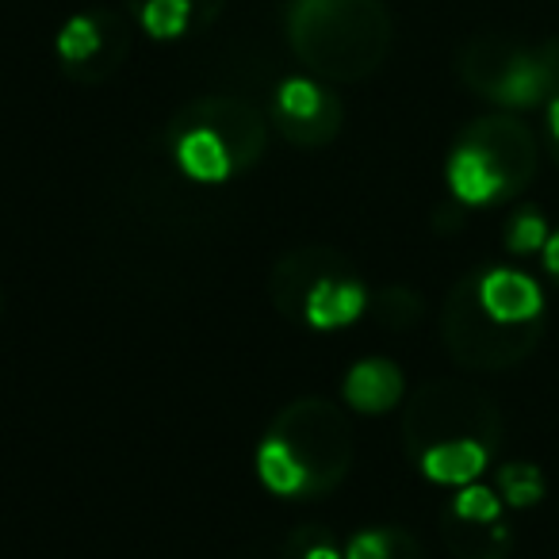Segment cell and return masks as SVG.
<instances>
[{"label":"cell","instance_id":"1","mask_svg":"<svg viewBox=\"0 0 559 559\" xmlns=\"http://www.w3.org/2000/svg\"><path fill=\"white\" fill-rule=\"evenodd\" d=\"M288 43L314 78L353 85L391 58L395 20L383 0H292Z\"/></svg>","mask_w":559,"mask_h":559},{"label":"cell","instance_id":"2","mask_svg":"<svg viewBox=\"0 0 559 559\" xmlns=\"http://www.w3.org/2000/svg\"><path fill=\"white\" fill-rule=\"evenodd\" d=\"M456 78L506 111L551 104L559 96V39L525 47L498 32L472 35L456 55Z\"/></svg>","mask_w":559,"mask_h":559},{"label":"cell","instance_id":"3","mask_svg":"<svg viewBox=\"0 0 559 559\" xmlns=\"http://www.w3.org/2000/svg\"><path fill=\"white\" fill-rule=\"evenodd\" d=\"M441 337L449 357L467 372H506L518 368L536 353L544 337V319L536 322H498L487 307L479 304L475 276H464L449 292L441 311Z\"/></svg>","mask_w":559,"mask_h":559},{"label":"cell","instance_id":"4","mask_svg":"<svg viewBox=\"0 0 559 559\" xmlns=\"http://www.w3.org/2000/svg\"><path fill=\"white\" fill-rule=\"evenodd\" d=\"M502 433L506 426L498 403L467 380L421 383L403 414V441L414 452V460L444 441H479L495 452Z\"/></svg>","mask_w":559,"mask_h":559},{"label":"cell","instance_id":"5","mask_svg":"<svg viewBox=\"0 0 559 559\" xmlns=\"http://www.w3.org/2000/svg\"><path fill=\"white\" fill-rule=\"evenodd\" d=\"M272 437L288 444L296 460L307 472L304 495H322V490L337 487L353 464V433L345 414L326 399H299V403L284 406L269 429Z\"/></svg>","mask_w":559,"mask_h":559},{"label":"cell","instance_id":"6","mask_svg":"<svg viewBox=\"0 0 559 559\" xmlns=\"http://www.w3.org/2000/svg\"><path fill=\"white\" fill-rule=\"evenodd\" d=\"M55 47L66 78L81 85H100L131 55V24L111 9L78 12L73 20H66Z\"/></svg>","mask_w":559,"mask_h":559},{"label":"cell","instance_id":"7","mask_svg":"<svg viewBox=\"0 0 559 559\" xmlns=\"http://www.w3.org/2000/svg\"><path fill=\"white\" fill-rule=\"evenodd\" d=\"M460 142H467L472 150H479L487 157V165L502 180L506 200L521 195L536 177V139L518 116L510 111H495V116H479L464 127Z\"/></svg>","mask_w":559,"mask_h":559},{"label":"cell","instance_id":"8","mask_svg":"<svg viewBox=\"0 0 559 559\" xmlns=\"http://www.w3.org/2000/svg\"><path fill=\"white\" fill-rule=\"evenodd\" d=\"M185 127H207L223 139V146L230 150L234 169H249V165L261 162L264 146H269V123L253 104L238 100V96H203L192 100L177 119H173V131H185Z\"/></svg>","mask_w":559,"mask_h":559},{"label":"cell","instance_id":"9","mask_svg":"<svg viewBox=\"0 0 559 559\" xmlns=\"http://www.w3.org/2000/svg\"><path fill=\"white\" fill-rule=\"evenodd\" d=\"M276 131L296 146H326L342 131V100L311 78H288L276 88Z\"/></svg>","mask_w":559,"mask_h":559},{"label":"cell","instance_id":"10","mask_svg":"<svg viewBox=\"0 0 559 559\" xmlns=\"http://www.w3.org/2000/svg\"><path fill=\"white\" fill-rule=\"evenodd\" d=\"M337 272H349V264L334 249H299V253H288L272 269V307L284 319H304L311 288L322 276H337Z\"/></svg>","mask_w":559,"mask_h":559},{"label":"cell","instance_id":"11","mask_svg":"<svg viewBox=\"0 0 559 559\" xmlns=\"http://www.w3.org/2000/svg\"><path fill=\"white\" fill-rule=\"evenodd\" d=\"M479 304L495 314L498 322H536L544 319V292L528 272L521 269H487L475 272Z\"/></svg>","mask_w":559,"mask_h":559},{"label":"cell","instance_id":"12","mask_svg":"<svg viewBox=\"0 0 559 559\" xmlns=\"http://www.w3.org/2000/svg\"><path fill=\"white\" fill-rule=\"evenodd\" d=\"M372 296L353 272H337V276H322L311 288L304 307V322L314 330H345L368 311Z\"/></svg>","mask_w":559,"mask_h":559},{"label":"cell","instance_id":"13","mask_svg":"<svg viewBox=\"0 0 559 559\" xmlns=\"http://www.w3.org/2000/svg\"><path fill=\"white\" fill-rule=\"evenodd\" d=\"M403 368L391 365V360H357V365L345 372V383H342V395L353 411L360 414H388L403 403Z\"/></svg>","mask_w":559,"mask_h":559},{"label":"cell","instance_id":"14","mask_svg":"<svg viewBox=\"0 0 559 559\" xmlns=\"http://www.w3.org/2000/svg\"><path fill=\"white\" fill-rule=\"evenodd\" d=\"M173 157H177L180 173L200 185H223L234 173V157L223 146L215 131L207 127H185V131H173Z\"/></svg>","mask_w":559,"mask_h":559},{"label":"cell","instance_id":"15","mask_svg":"<svg viewBox=\"0 0 559 559\" xmlns=\"http://www.w3.org/2000/svg\"><path fill=\"white\" fill-rule=\"evenodd\" d=\"M444 180H449V192L456 195V203H464V207H487V203L506 200L498 173L490 169L487 157L467 146V142H456V150L449 154Z\"/></svg>","mask_w":559,"mask_h":559},{"label":"cell","instance_id":"16","mask_svg":"<svg viewBox=\"0 0 559 559\" xmlns=\"http://www.w3.org/2000/svg\"><path fill=\"white\" fill-rule=\"evenodd\" d=\"M490 464V449L479 441H444L433 444L418 456V467L429 483H441V487H467L475 483Z\"/></svg>","mask_w":559,"mask_h":559},{"label":"cell","instance_id":"17","mask_svg":"<svg viewBox=\"0 0 559 559\" xmlns=\"http://www.w3.org/2000/svg\"><path fill=\"white\" fill-rule=\"evenodd\" d=\"M444 544L456 559H510L513 533L502 518L498 521H464L444 513Z\"/></svg>","mask_w":559,"mask_h":559},{"label":"cell","instance_id":"18","mask_svg":"<svg viewBox=\"0 0 559 559\" xmlns=\"http://www.w3.org/2000/svg\"><path fill=\"white\" fill-rule=\"evenodd\" d=\"M257 475L261 483L272 490V495H284V498H296L307 490V472L304 464L296 460V452L288 444L280 441V437H264L261 449H257Z\"/></svg>","mask_w":559,"mask_h":559},{"label":"cell","instance_id":"19","mask_svg":"<svg viewBox=\"0 0 559 559\" xmlns=\"http://www.w3.org/2000/svg\"><path fill=\"white\" fill-rule=\"evenodd\" d=\"M131 9L150 39H180L188 27H195L192 0H134Z\"/></svg>","mask_w":559,"mask_h":559},{"label":"cell","instance_id":"20","mask_svg":"<svg viewBox=\"0 0 559 559\" xmlns=\"http://www.w3.org/2000/svg\"><path fill=\"white\" fill-rule=\"evenodd\" d=\"M345 559H421L414 536L399 528H365L349 540Z\"/></svg>","mask_w":559,"mask_h":559},{"label":"cell","instance_id":"21","mask_svg":"<svg viewBox=\"0 0 559 559\" xmlns=\"http://www.w3.org/2000/svg\"><path fill=\"white\" fill-rule=\"evenodd\" d=\"M544 475L536 464H502L498 467V495L513 510H528L544 498Z\"/></svg>","mask_w":559,"mask_h":559},{"label":"cell","instance_id":"22","mask_svg":"<svg viewBox=\"0 0 559 559\" xmlns=\"http://www.w3.org/2000/svg\"><path fill=\"white\" fill-rule=\"evenodd\" d=\"M449 513L464 521H498L502 518V495L475 479V483H467V487H456V498L449 502Z\"/></svg>","mask_w":559,"mask_h":559},{"label":"cell","instance_id":"23","mask_svg":"<svg viewBox=\"0 0 559 559\" xmlns=\"http://www.w3.org/2000/svg\"><path fill=\"white\" fill-rule=\"evenodd\" d=\"M548 223H544V215L536 207H525L518 211V215L510 218V226H506V249L518 257L525 253H540L544 241H548Z\"/></svg>","mask_w":559,"mask_h":559},{"label":"cell","instance_id":"24","mask_svg":"<svg viewBox=\"0 0 559 559\" xmlns=\"http://www.w3.org/2000/svg\"><path fill=\"white\" fill-rule=\"evenodd\" d=\"M372 304L383 326H399V330L414 326L421 314V299H418V292H411V288H383Z\"/></svg>","mask_w":559,"mask_h":559},{"label":"cell","instance_id":"25","mask_svg":"<svg viewBox=\"0 0 559 559\" xmlns=\"http://www.w3.org/2000/svg\"><path fill=\"white\" fill-rule=\"evenodd\" d=\"M299 540H307L304 551L296 556V548H288L284 559H345V551H337V544H330L322 528H299Z\"/></svg>","mask_w":559,"mask_h":559},{"label":"cell","instance_id":"26","mask_svg":"<svg viewBox=\"0 0 559 559\" xmlns=\"http://www.w3.org/2000/svg\"><path fill=\"white\" fill-rule=\"evenodd\" d=\"M127 4H134V0H127ZM226 4H230V0H192V9H195V27H211L218 16H223Z\"/></svg>","mask_w":559,"mask_h":559},{"label":"cell","instance_id":"27","mask_svg":"<svg viewBox=\"0 0 559 559\" xmlns=\"http://www.w3.org/2000/svg\"><path fill=\"white\" fill-rule=\"evenodd\" d=\"M540 264H544V272H548L551 280H559V230H556V234H548V241H544Z\"/></svg>","mask_w":559,"mask_h":559},{"label":"cell","instance_id":"28","mask_svg":"<svg viewBox=\"0 0 559 559\" xmlns=\"http://www.w3.org/2000/svg\"><path fill=\"white\" fill-rule=\"evenodd\" d=\"M548 131H551V142H556V150H559V96L548 104Z\"/></svg>","mask_w":559,"mask_h":559},{"label":"cell","instance_id":"29","mask_svg":"<svg viewBox=\"0 0 559 559\" xmlns=\"http://www.w3.org/2000/svg\"><path fill=\"white\" fill-rule=\"evenodd\" d=\"M556 162H559V150H556Z\"/></svg>","mask_w":559,"mask_h":559}]
</instances>
